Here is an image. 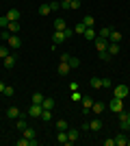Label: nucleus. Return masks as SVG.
<instances>
[{
  "label": "nucleus",
  "instance_id": "f257e3e1",
  "mask_svg": "<svg viewBox=\"0 0 130 146\" xmlns=\"http://www.w3.org/2000/svg\"><path fill=\"white\" fill-rule=\"evenodd\" d=\"M106 107H108L113 113H119V111L124 109V98H115V96H113V100L106 105Z\"/></svg>",
  "mask_w": 130,
  "mask_h": 146
},
{
  "label": "nucleus",
  "instance_id": "f03ea898",
  "mask_svg": "<svg viewBox=\"0 0 130 146\" xmlns=\"http://www.w3.org/2000/svg\"><path fill=\"white\" fill-rule=\"evenodd\" d=\"M7 46H9L11 50H18L20 46H22V39L18 37V33H11V35H9V39H7Z\"/></svg>",
  "mask_w": 130,
  "mask_h": 146
},
{
  "label": "nucleus",
  "instance_id": "7ed1b4c3",
  "mask_svg": "<svg viewBox=\"0 0 130 146\" xmlns=\"http://www.w3.org/2000/svg\"><path fill=\"white\" fill-rule=\"evenodd\" d=\"M128 94H130L128 85H117L115 90H113V96H115V98H128Z\"/></svg>",
  "mask_w": 130,
  "mask_h": 146
},
{
  "label": "nucleus",
  "instance_id": "20e7f679",
  "mask_svg": "<svg viewBox=\"0 0 130 146\" xmlns=\"http://www.w3.org/2000/svg\"><path fill=\"white\" fill-rule=\"evenodd\" d=\"M65 39H67V37H65V31H54V33H52V44H54V46L63 44Z\"/></svg>",
  "mask_w": 130,
  "mask_h": 146
},
{
  "label": "nucleus",
  "instance_id": "39448f33",
  "mask_svg": "<svg viewBox=\"0 0 130 146\" xmlns=\"http://www.w3.org/2000/svg\"><path fill=\"white\" fill-rule=\"evenodd\" d=\"M93 42H95V48H98V52H104V50L108 48V39H104V37H95Z\"/></svg>",
  "mask_w": 130,
  "mask_h": 146
},
{
  "label": "nucleus",
  "instance_id": "423d86ee",
  "mask_svg": "<svg viewBox=\"0 0 130 146\" xmlns=\"http://www.w3.org/2000/svg\"><path fill=\"white\" fill-rule=\"evenodd\" d=\"M78 137H80V131H78V129H67V140H69V144H76Z\"/></svg>",
  "mask_w": 130,
  "mask_h": 146
},
{
  "label": "nucleus",
  "instance_id": "0eeeda50",
  "mask_svg": "<svg viewBox=\"0 0 130 146\" xmlns=\"http://www.w3.org/2000/svg\"><path fill=\"white\" fill-rule=\"evenodd\" d=\"M56 72L61 74V76H65V74H69V72H72V68H69V63H67V61H61V63H59V68H56Z\"/></svg>",
  "mask_w": 130,
  "mask_h": 146
},
{
  "label": "nucleus",
  "instance_id": "6e6552de",
  "mask_svg": "<svg viewBox=\"0 0 130 146\" xmlns=\"http://www.w3.org/2000/svg\"><path fill=\"white\" fill-rule=\"evenodd\" d=\"M20 116H22V111H20L18 107H9V109H7V118H9V120H18Z\"/></svg>",
  "mask_w": 130,
  "mask_h": 146
},
{
  "label": "nucleus",
  "instance_id": "1a4fd4ad",
  "mask_svg": "<svg viewBox=\"0 0 130 146\" xmlns=\"http://www.w3.org/2000/svg\"><path fill=\"white\" fill-rule=\"evenodd\" d=\"M41 111H43L41 105H33V103H31V111H28V113H31V118H39V116H41Z\"/></svg>",
  "mask_w": 130,
  "mask_h": 146
},
{
  "label": "nucleus",
  "instance_id": "9d476101",
  "mask_svg": "<svg viewBox=\"0 0 130 146\" xmlns=\"http://www.w3.org/2000/svg\"><path fill=\"white\" fill-rule=\"evenodd\" d=\"M7 20H9V22H18L20 20V11L18 9H9V11H7Z\"/></svg>",
  "mask_w": 130,
  "mask_h": 146
},
{
  "label": "nucleus",
  "instance_id": "9b49d317",
  "mask_svg": "<svg viewBox=\"0 0 130 146\" xmlns=\"http://www.w3.org/2000/svg\"><path fill=\"white\" fill-rule=\"evenodd\" d=\"M89 85H91V90H102V79H100V76H91V79H89Z\"/></svg>",
  "mask_w": 130,
  "mask_h": 146
},
{
  "label": "nucleus",
  "instance_id": "f8f14e48",
  "mask_svg": "<svg viewBox=\"0 0 130 146\" xmlns=\"http://www.w3.org/2000/svg\"><path fill=\"white\" fill-rule=\"evenodd\" d=\"M56 142L67 146V144H69V140H67V131H59V133H56Z\"/></svg>",
  "mask_w": 130,
  "mask_h": 146
},
{
  "label": "nucleus",
  "instance_id": "ddd939ff",
  "mask_svg": "<svg viewBox=\"0 0 130 146\" xmlns=\"http://www.w3.org/2000/svg\"><path fill=\"white\" fill-rule=\"evenodd\" d=\"M89 129H91V131H100V129H102V120H100V118L89 120Z\"/></svg>",
  "mask_w": 130,
  "mask_h": 146
},
{
  "label": "nucleus",
  "instance_id": "4468645a",
  "mask_svg": "<svg viewBox=\"0 0 130 146\" xmlns=\"http://www.w3.org/2000/svg\"><path fill=\"white\" fill-rule=\"evenodd\" d=\"M80 103H82V109H91L95 100H93L91 96H82V100H80Z\"/></svg>",
  "mask_w": 130,
  "mask_h": 146
},
{
  "label": "nucleus",
  "instance_id": "2eb2a0df",
  "mask_svg": "<svg viewBox=\"0 0 130 146\" xmlns=\"http://www.w3.org/2000/svg\"><path fill=\"white\" fill-rule=\"evenodd\" d=\"M43 98H46V96H43L41 92H35V94H33V98H31V103H33V105H41Z\"/></svg>",
  "mask_w": 130,
  "mask_h": 146
},
{
  "label": "nucleus",
  "instance_id": "dca6fc26",
  "mask_svg": "<svg viewBox=\"0 0 130 146\" xmlns=\"http://www.w3.org/2000/svg\"><path fill=\"white\" fill-rule=\"evenodd\" d=\"M104 109H106V105H104V103H100V100H98V103H93V107H91V111H93V113H98V116H100Z\"/></svg>",
  "mask_w": 130,
  "mask_h": 146
},
{
  "label": "nucleus",
  "instance_id": "f3484780",
  "mask_svg": "<svg viewBox=\"0 0 130 146\" xmlns=\"http://www.w3.org/2000/svg\"><path fill=\"white\" fill-rule=\"evenodd\" d=\"M65 29H67L65 20H63V18H56L54 20V31H65Z\"/></svg>",
  "mask_w": 130,
  "mask_h": 146
},
{
  "label": "nucleus",
  "instance_id": "a211bd4d",
  "mask_svg": "<svg viewBox=\"0 0 130 146\" xmlns=\"http://www.w3.org/2000/svg\"><path fill=\"white\" fill-rule=\"evenodd\" d=\"M15 61H18V59H15V55H7L5 57V68H7V70L13 68V66H15Z\"/></svg>",
  "mask_w": 130,
  "mask_h": 146
},
{
  "label": "nucleus",
  "instance_id": "6ab92c4d",
  "mask_svg": "<svg viewBox=\"0 0 130 146\" xmlns=\"http://www.w3.org/2000/svg\"><path fill=\"white\" fill-rule=\"evenodd\" d=\"M108 42L119 44V42H122V33H119V31H111V35H108Z\"/></svg>",
  "mask_w": 130,
  "mask_h": 146
},
{
  "label": "nucleus",
  "instance_id": "aec40b11",
  "mask_svg": "<svg viewBox=\"0 0 130 146\" xmlns=\"http://www.w3.org/2000/svg\"><path fill=\"white\" fill-rule=\"evenodd\" d=\"M106 52H108V55H117V52H119V44L108 42V48H106Z\"/></svg>",
  "mask_w": 130,
  "mask_h": 146
},
{
  "label": "nucleus",
  "instance_id": "412c9836",
  "mask_svg": "<svg viewBox=\"0 0 130 146\" xmlns=\"http://www.w3.org/2000/svg\"><path fill=\"white\" fill-rule=\"evenodd\" d=\"M7 31H9V33H20V31H22V26H20V22H9Z\"/></svg>",
  "mask_w": 130,
  "mask_h": 146
},
{
  "label": "nucleus",
  "instance_id": "4be33fe9",
  "mask_svg": "<svg viewBox=\"0 0 130 146\" xmlns=\"http://www.w3.org/2000/svg\"><path fill=\"white\" fill-rule=\"evenodd\" d=\"M26 127H28V124H26V118H24V116H20L18 120H15V129H20V131H24Z\"/></svg>",
  "mask_w": 130,
  "mask_h": 146
},
{
  "label": "nucleus",
  "instance_id": "5701e85b",
  "mask_svg": "<svg viewBox=\"0 0 130 146\" xmlns=\"http://www.w3.org/2000/svg\"><path fill=\"white\" fill-rule=\"evenodd\" d=\"M41 107H43V109H50V111H52V107H54V98H43V103H41Z\"/></svg>",
  "mask_w": 130,
  "mask_h": 146
},
{
  "label": "nucleus",
  "instance_id": "b1692460",
  "mask_svg": "<svg viewBox=\"0 0 130 146\" xmlns=\"http://www.w3.org/2000/svg\"><path fill=\"white\" fill-rule=\"evenodd\" d=\"M39 120L50 122V120H52V111H50V109H43V111H41V116H39Z\"/></svg>",
  "mask_w": 130,
  "mask_h": 146
},
{
  "label": "nucleus",
  "instance_id": "393cba45",
  "mask_svg": "<svg viewBox=\"0 0 130 146\" xmlns=\"http://www.w3.org/2000/svg\"><path fill=\"white\" fill-rule=\"evenodd\" d=\"M115 144H117V146H126V144H128V137H126L124 133H119L117 137H115Z\"/></svg>",
  "mask_w": 130,
  "mask_h": 146
},
{
  "label": "nucleus",
  "instance_id": "a878e982",
  "mask_svg": "<svg viewBox=\"0 0 130 146\" xmlns=\"http://www.w3.org/2000/svg\"><path fill=\"white\" fill-rule=\"evenodd\" d=\"M85 31H87V26L82 24V22H78V24L74 26V33H76V35H85Z\"/></svg>",
  "mask_w": 130,
  "mask_h": 146
},
{
  "label": "nucleus",
  "instance_id": "bb28decb",
  "mask_svg": "<svg viewBox=\"0 0 130 146\" xmlns=\"http://www.w3.org/2000/svg\"><path fill=\"white\" fill-rule=\"evenodd\" d=\"M69 129V124L65 120H56V131H67Z\"/></svg>",
  "mask_w": 130,
  "mask_h": 146
},
{
  "label": "nucleus",
  "instance_id": "cd10ccee",
  "mask_svg": "<svg viewBox=\"0 0 130 146\" xmlns=\"http://www.w3.org/2000/svg\"><path fill=\"white\" fill-rule=\"evenodd\" d=\"M85 37H87V39H95V37H98V33L93 31V26H89V29L85 31Z\"/></svg>",
  "mask_w": 130,
  "mask_h": 146
},
{
  "label": "nucleus",
  "instance_id": "c85d7f7f",
  "mask_svg": "<svg viewBox=\"0 0 130 146\" xmlns=\"http://www.w3.org/2000/svg\"><path fill=\"white\" fill-rule=\"evenodd\" d=\"M39 13H41V15H48V13H52V7H50L48 2H46V5H41V7H39Z\"/></svg>",
  "mask_w": 130,
  "mask_h": 146
},
{
  "label": "nucleus",
  "instance_id": "c756f323",
  "mask_svg": "<svg viewBox=\"0 0 130 146\" xmlns=\"http://www.w3.org/2000/svg\"><path fill=\"white\" fill-rule=\"evenodd\" d=\"M111 31H113V29H108V26H104V29H100L98 37H104V39H108V35H111Z\"/></svg>",
  "mask_w": 130,
  "mask_h": 146
},
{
  "label": "nucleus",
  "instance_id": "7c9ffc66",
  "mask_svg": "<svg viewBox=\"0 0 130 146\" xmlns=\"http://www.w3.org/2000/svg\"><path fill=\"white\" fill-rule=\"evenodd\" d=\"M67 63H69V68H78V66H80V61H78V57H72V55H69Z\"/></svg>",
  "mask_w": 130,
  "mask_h": 146
},
{
  "label": "nucleus",
  "instance_id": "2f4dec72",
  "mask_svg": "<svg viewBox=\"0 0 130 146\" xmlns=\"http://www.w3.org/2000/svg\"><path fill=\"white\" fill-rule=\"evenodd\" d=\"M82 24H85L87 29H89V26H93V24H95V20H93V15H87V18H82Z\"/></svg>",
  "mask_w": 130,
  "mask_h": 146
},
{
  "label": "nucleus",
  "instance_id": "473e14b6",
  "mask_svg": "<svg viewBox=\"0 0 130 146\" xmlns=\"http://www.w3.org/2000/svg\"><path fill=\"white\" fill-rule=\"evenodd\" d=\"M7 55H11V48H9V46H2V44H0V57L5 59Z\"/></svg>",
  "mask_w": 130,
  "mask_h": 146
},
{
  "label": "nucleus",
  "instance_id": "72a5a7b5",
  "mask_svg": "<svg viewBox=\"0 0 130 146\" xmlns=\"http://www.w3.org/2000/svg\"><path fill=\"white\" fill-rule=\"evenodd\" d=\"M22 133H24V137H28V140H33V137H35V131H33L31 127H26L24 131H22Z\"/></svg>",
  "mask_w": 130,
  "mask_h": 146
},
{
  "label": "nucleus",
  "instance_id": "f704fd0d",
  "mask_svg": "<svg viewBox=\"0 0 130 146\" xmlns=\"http://www.w3.org/2000/svg\"><path fill=\"white\" fill-rule=\"evenodd\" d=\"M72 100H74V103H80V100H82V94H80L78 90H76V92H72Z\"/></svg>",
  "mask_w": 130,
  "mask_h": 146
},
{
  "label": "nucleus",
  "instance_id": "c9c22d12",
  "mask_svg": "<svg viewBox=\"0 0 130 146\" xmlns=\"http://www.w3.org/2000/svg\"><path fill=\"white\" fill-rule=\"evenodd\" d=\"M13 92H15V90H13L11 85H7V87H5V92H2V94H5L7 98H13Z\"/></svg>",
  "mask_w": 130,
  "mask_h": 146
},
{
  "label": "nucleus",
  "instance_id": "e433bc0d",
  "mask_svg": "<svg viewBox=\"0 0 130 146\" xmlns=\"http://www.w3.org/2000/svg\"><path fill=\"white\" fill-rule=\"evenodd\" d=\"M76 90H80V83H78V81H72V83H69V92H76Z\"/></svg>",
  "mask_w": 130,
  "mask_h": 146
},
{
  "label": "nucleus",
  "instance_id": "4c0bfd02",
  "mask_svg": "<svg viewBox=\"0 0 130 146\" xmlns=\"http://www.w3.org/2000/svg\"><path fill=\"white\" fill-rule=\"evenodd\" d=\"M69 9H80V0H72V2H69Z\"/></svg>",
  "mask_w": 130,
  "mask_h": 146
},
{
  "label": "nucleus",
  "instance_id": "58836bf2",
  "mask_svg": "<svg viewBox=\"0 0 130 146\" xmlns=\"http://www.w3.org/2000/svg\"><path fill=\"white\" fill-rule=\"evenodd\" d=\"M7 26H9V20H7V15H2L0 18V29H7Z\"/></svg>",
  "mask_w": 130,
  "mask_h": 146
},
{
  "label": "nucleus",
  "instance_id": "ea45409f",
  "mask_svg": "<svg viewBox=\"0 0 130 146\" xmlns=\"http://www.w3.org/2000/svg\"><path fill=\"white\" fill-rule=\"evenodd\" d=\"M98 55H100V59H102V61H108V59H111V55H108L106 50H104V52H98Z\"/></svg>",
  "mask_w": 130,
  "mask_h": 146
},
{
  "label": "nucleus",
  "instance_id": "a19ab883",
  "mask_svg": "<svg viewBox=\"0 0 130 146\" xmlns=\"http://www.w3.org/2000/svg\"><path fill=\"white\" fill-rule=\"evenodd\" d=\"M102 87H113V81L111 79H102Z\"/></svg>",
  "mask_w": 130,
  "mask_h": 146
},
{
  "label": "nucleus",
  "instance_id": "79ce46f5",
  "mask_svg": "<svg viewBox=\"0 0 130 146\" xmlns=\"http://www.w3.org/2000/svg\"><path fill=\"white\" fill-rule=\"evenodd\" d=\"M104 146H115V137H108V140H104Z\"/></svg>",
  "mask_w": 130,
  "mask_h": 146
},
{
  "label": "nucleus",
  "instance_id": "37998d69",
  "mask_svg": "<svg viewBox=\"0 0 130 146\" xmlns=\"http://www.w3.org/2000/svg\"><path fill=\"white\" fill-rule=\"evenodd\" d=\"M50 7H52V11H56V9H61V2H50Z\"/></svg>",
  "mask_w": 130,
  "mask_h": 146
},
{
  "label": "nucleus",
  "instance_id": "c03bdc74",
  "mask_svg": "<svg viewBox=\"0 0 130 146\" xmlns=\"http://www.w3.org/2000/svg\"><path fill=\"white\" fill-rule=\"evenodd\" d=\"M80 131H82V133H85V131H91V129H89V122H82V127H80Z\"/></svg>",
  "mask_w": 130,
  "mask_h": 146
},
{
  "label": "nucleus",
  "instance_id": "a18cd8bd",
  "mask_svg": "<svg viewBox=\"0 0 130 146\" xmlns=\"http://www.w3.org/2000/svg\"><path fill=\"white\" fill-rule=\"evenodd\" d=\"M72 35H74V29H65V37H67V39H69V37H72Z\"/></svg>",
  "mask_w": 130,
  "mask_h": 146
},
{
  "label": "nucleus",
  "instance_id": "49530a36",
  "mask_svg": "<svg viewBox=\"0 0 130 146\" xmlns=\"http://www.w3.org/2000/svg\"><path fill=\"white\" fill-rule=\"evenodd\" d=\"M5 87H7V83H5V81H0V94L5 92Z\"/></svg>",
  "mask_w": 130,
  "mask_h": 146
},
{
  "label": "nucleus",
  "instance_id": "de8ad7c7",
  "mask_svg": "<svg viewBox=\"0 0 130 146\" xmlns=\"http://www.w3.org/2000/svg\"><path fill=\"white\" fill-rule=\"evenodd\" d=\"M128 127H130V113H128Z\"/></svg>",
  "mask_w": 130,
  "mask_h": 146
},
{
  "label": "nucleus",
  "instance_id": "09e8293b",
  "mask_svg": "<svg viewBox=\"0 0 130 146\" xmlns=\"http://www.w3.org/2000/svg\"><path fill=\"white\" fill-rule=\"evenodd\" d=\"M126 146H130V137H128V144H126Z\"/></svg>",
  "mask_w": 130,
  "mask_h": 146
},
{
  "label": "nucleus",
  "instance_id": "8fccbe9b",
  "mask_svg": "<svg viewBox=\"0 0 130 146\" xmlns=\"http://www.w3.org/2000/svg\"><path fill=\"white\" fill-rule=\"evenodd\" d=\"M0 44H2V37H0Z\"/></svg>",
  "mask_w": 130,
  "mask_h": 146
}]
</instances>
